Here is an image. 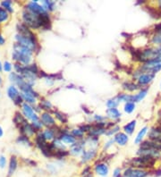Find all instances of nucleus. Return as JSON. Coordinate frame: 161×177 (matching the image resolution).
<instances>
[{"instance_id":"a878e982","label":"nucleus","mask_w":161,"mask_h":177,"mask_svg":"<svg viewBox=\"0 0 161 177\" xmlns=\"http://www.w3.org/2000/svg\"><path fill=\"white\" fill-rule=\"evenodd\" d=\"M147 131H148V128L147 127H143V128L139 131V133H138V135H137V137H136V139L134 141V142L136 144H139L140 142H142V140L143 139L144 135L147 133Z\"/></svg>"},{"instance_id":"20e7f679","label":"nucleus","mask_w":161,"mask_h":177,"mask_svg":"<svg viewBox=\"0 0 161 177\" xmlns=\"http://www.w3.org/2000/svg\"><path fill=\"white\" fill-rule=\"evenodd\" d=\"M26 9H27V11H29L31 13H33V14H36V15H39L47 14V11L45 10V8L43 6L39 5L37 3V1L29 3L26 5Z\"/></svg>"},{"instance_id":"c85d7f7f","label":"nucleus","mask_w":161,"mask_h":177,"mask_svg":"<svg viewBox=\"0 0 161 177\" xmlns=\"http://www.w3.org/2000/svg\"><path fill=\"white\" fill-rule=\"evenodd\" d=\"M124 109H125V113L131 114L135 110V104L133 102H127V103H125Z\"/></svg>"},{"instance_id":"a19ab883","label":"nucleus","mask_w":161,"mask_h":177,"mask_svg":"<svg viewBox=\"0 0 161 177\" xmlns=\"http://www.w3.org/2000/svg\"><path fill=\"white\" fill-rule=\"evenodd\" d=\"M5 164H6V159H5V158L3 157V156H1V157H0V167H1V168L5 167Z\"/></svg>"},{"instance_id":"f8f14e48","label":"nucleus","mask_w":161,"mask_h":177,"mask_svg":"<svg viewBox=\"0 0 161 177\" xmlns=\"http://www.w3.org/2000/svg\"><path fill=\"white\" fill-rule=\"evenodd\" d=\"M114 140L119 146H125L128 142L129 137L127 134H125L124 132H118L117 134H115Z\"/></svg>"},{"instance_id":"49530a36","label":"nucleus","mask_w":161,"mask_h":177,"mask_svg":"<svg viewBox=\"0 0 161 177\" xmlns=\"http://www.w3.org/2000/svg\"><path fill=\"white\" fill-rule=\"evenodd\" d=\"M3 136V130L1 128V126H0V137H2Z\"/></svg>"},{"instance_id":"cd10ccee","label":"nucleus","mask_w":161,"mask_h":177,"mask_svg":"<svg viewBox=\"0 0 161 177\" xmlns=\"http://www.w3.org/2000/svg\"><path fill=\"white\" fill-rule=\"evenodd\" d=\"M54 114H55L57 119L58 121H60L62 124H66V123H67V116H66L65 114H64L63 113L59 112V111H55Z\"/></svg>"},{"instance_id":"a18cd8bd","label":"nucleus","mask_w":161,"mask_h":177,"mask_svg":"<svg viewBox=\"0 0 161 177\" xmlns=\"http://www.w3.org/2000/svg\"><path fill=\"white\" fill-rule=\"evenodd\" d=\"M5 43V39L0 35V45H3Z\"/></svg>"},{"instance_id":"6ab92c4d","label":"nucleus","mask_w":161,"mask_h":177,"mask_svg":"<svg viewBox=\"0 0 161 177\" xmlns=\"http://www.w3.org/2000/svg\"><path fill=\"white\" fill-rule=\"evenodd\" d=\"M56 132H55V130L53 128L47 129L44 131L43 132V136L44 138L46 139V141H51V140H54L56 138Z\"/></svg>"},{"instance_id":"4be33fe9","label":"nucleus","mask_w":161,"mask_h":177,"mask_svg":"<svg viewBox=\"0 0 161 177\" xmlns=\"http://www.w3.org/2000/svg\"><path fill=\"white\" fill-rule=\"evenodd\" d=\"M147 93H148V89H143V90H142L138 94L133 95V100H132V102L135 103V102H140V101H142L145 97H146Z\"/></svg>"},{"instance_id":"ddd939ff","label":"nucleus","mask_w":161,"mask_h":177,"mask_svg":"<svg viewBox=\"0 0 161 177\" xmlns=\"http://www.w3.org/2000/svg\"><path fill=\"white\" fill-rule=\"evenodd\" d=\"M108 166L104 164V163H100L95 165V172L98 175L100 176H106L108 174Z\"/></svg>"},{"instance_id":"c9c22d12","label":"nucleus","mask_w":161,"mask_h":177,"mask_svg":"<svg viewBox=\"0 0 161 177\" xmlns=\"http://www.w3.org/2000/svg\"><path fill=\"white\" fill-rule=\"evenodd\" d=\"M40 107L42 109H45V110H50L51 107H52V105L48 100H42L40 102Z\"/></svg>"},{"instance_id":"393cba45","label":"nucleus","mask_w":161,"mask_h":177,"mask_svg":"<svg viewBox=\"0 0 161 177\" xmlns=\"http://www.w3.org/2000/svg\"><path fill=\"white\" fill-rule=\"evenodd\" d=\"M16 167H17V160H16L15 157H12L11 160H10V164H9V171H8V175H11L14 174V172L15 171Z\"/></svg>"},{"instance_id":"2eb2a0df","label":"nucleus","mask_w":161,"mask_h":177,"mask_svg":"<svg viewBox=\"0 0 161 177\" xmlns=\"http://www.w3.org/2000/svg\"><path fill=\"white\" fill-rule=\"evenodd\" d=\"M20 128H21L22 133H23L24 136H26V137H31L35 133V129L33 128L32 125L29 124H26L21 126Z\"/></svg>"},{"instance_id":"1a4fd4ad","label":"nucleus","mask_w":161,"mask_h":177,"mask_svg":"<svg viewBox=\"0 0 161 177\" xmlns=\"http://www.w3.org/2000/svg\"><path fill=\"white\" fill-rule=\"evenodd\" d=\"M40 119H41L42 124H43L44 125H46V126H48V127L54 126L55 124H56L55 119H54V118L52 117V115H51L50 114H48V112L43 113V114H41Z\"/></svg>"},{"instance_id":"c756f323","label":"nucleus","mask_w":161,"mask_h":177,"mask_svg":"<svg viewBox=\"0 0 161 177\" xmlns=\"http://www.w3.org/2000/svg\"><path fill=\"white\" fill-rule=\"evenodd\" d=\"M22 99H24L25 101H27L28 103H31V104H34L36 102V97L32 95L27 94V93L22 92Z\"/></svg>"},{"instance_id":"f704fd0d","label":"nucleus","mask_w":161,"mask_h":177,"mask_svg":"<svg viewBox=\"0 0 161 177\" xmlns=\"http://www.w3.org/2000/svg\"><path fill=\"white\" fill-rule=\"evenodd\" d=\"M1 5H2V6H4V8H5V10H7L9 12H13L14 11L13 8H12V1H9V0L3 1L1 3Z\"/></svg>"},{"instance_id":"c03bdc74","label":"nucleus","mask_w":161,"mask_h":177,"mask_svg":"<svg viewBox=\"0 0 161 177\" xmlns=\"http://www.w3.org/2000/svg\"><path fill=\"white\" fill-rule=\"evenodd\" d=\"M114 141H115V140H110V141H108L106 143V145H105L104 148H105V149H108L110 146H112V144L114 143Z\"/></svg>"},{"instance_id":"f3484780","label":"nucleus","mask_w":161,"mask_h":177,"mask_svg":"<svg viewBox=\"0 0 161 177\" xmlns=\"http://www.w3.org/2000/svg\"><path fill=\"white\" fill-rule=\"evenodd\" d=\"M97 152L95 149H90V150H87V151H83V153H82V157H81V160L82 162H87V161L91 160V159H92V158H95V156H96Z\"/></svg>"},{"instance_id":"bb28decb","label":"nucleus","mask_w":161,"mask_h":177,"mask_svg":"<svg viewBox=\"0 0 161 177\" xmlns=\"http://www.w3.org/2000/svg\"><path fill=\"white\" fill-rule=\"evenodd\" d=\"M119 102H120V101H119L118 98L115 97H114L112 99L108 100V102H107V107H108V108H115V107L118 106Z\"/></svg>"},{"instance_id":"ea45409f","label":"nucleus","mask_w":161,"mask_h":177,"mask_svg":"<svg viewBox=\"0 0 161 177\" xmlns=\"http://www.w3.org/2000/svg\"><path fill=\"white\" fill-rule=\"evenodd\" d=\"M3 68L5 72H10L12 70V64L9 62H5V64L3 65Z\"/></svg>"},{"instance_id":"2f4dec72","label":"nucleus","mask_w":161,"mask_h":177,"mask_svg":"<svg viewBox=\"0 0 161 177\" xmlns=\"http://www.w3.org/2000/svg\"><path fill=\"white\" fill-rule=\"evenodd\" d=\"M83 134H84V131H83L80 128L74 129V130L72 131V135H73L74 138H80H80H82Z\"/></svg>"},{"instance_id":"aec40b11","label":"nucleus","mask_w":161,"mask_h":177,"mask_svg":"<svg viewBox=\"0 0 161 177\" xmlns=\"http://www.w3.org/2000/svg\"><path fill=\"white\" fill-rule=\"evenodd\" d=\"M135 127H136V121H135V120H132V121H131L130 123H128L127 124L125 125V127H124L125 132L126 134H132V133L134 131Z\"/></svg>"},{"instance_id":"6e6552de","label":"nucleus","mask_w":161,"mask_h":177,"mask_svg":"<svg viewBox=\"0 0 161 177\" xmlns=\"http://www.w3.org/2000/svg\"><path fill=\"white\" fill-rule=\"evenodd\" d=\"M155 78V74L153 73H142V74L138 77V83L139 85L144 86L150 83L153 79Z\"/></svg>"},{"instance_id":"09e8293b","label":"nucleus","mask_w":161,"mask_h":177,"mask_svg":"<svg viewBox=\"0 0 161 177\" xmlns=\"http://www.w3.org/2000/svg\"><path fill=\"white\" fill-rule=\"evenodd\" d=\"M2 70V64H1V63H0V71Z\"/></svg>"},{"instance_id":"79ce46f5","label":"nucleus","mask_w":161,"mask_h":177,"mask_svg":"<svg viewBox=\"0 0 161 177\" xmlns=\"http://www.w3.org/2000/svg\"><path fill=\"white\" fill-rule=\"evenodd\" d=\"M113 176L121 177V169H120V168H116V169H115L114 174H113Z\"/></svg>"},{"instance_id":"473e14b6","label":"nucleus","mask_w":161,"mask_h":177,"mask_svg":"<svg viewBox=\"0 0 161 177\" xmlns=\"http://www.w3.org/2000/svg\"><path fill=\"white\" fill-rule=\"evenodd\" d=\"M17 142H20L21 144H25V145H28V146H31L32 143H31V141H29V139H28V137H26V136H20L18 139H17Z\"/></svg>"},{"instance_id":"4c0bfd02","label":"nucleus","mask_w":161,"mask_h":177,"mask_svg":"<svg viewBox=\"0 0 161 177\" xmlns=\"http://www.w3.org/2000/svg\"><path fill=\"white\" fill-rule=\"evenodd\" d=\"M81 176L82 177H92V173H91V168H90V167H86V168H84V170L82 171Z\"/></svg>"},{"instance_id":"7ed1b4c3","label":"nucleus","mask_w":161,"mask_h":177,"mask_svg":"<svg viewBox=\"0 0 161 177\" xmlns=\"http://www.w3.org/2000/svg\"><path fill=\"white\" fill-rule=\"evenodd\" d=\"M16 40L18 41V43L25 48L31 49L32 51L36 49V40L35 39H32L30 38H26V37H23L20 34L16 35Z\"/></svg>"},{"instance_id":"de8ad7c7","label":"nucleus","mask_w":161,"mask_h":177,"mask_svg":"<svg viewBox=\"0 0 161 177\" xmlns=\"http://www.w3.org/2000/svg\"><path fill=\"white\" fill-rule=\"evenodd\" d=\"M159 8L161 9V0L160 1H159Z\"/></svg>"},{"instance_id":"412c9836","label":"nucleus","mask_w":161,"mask_h":177,"mask_svg":"<svg viewBox=\"0 0 161 177\" xmlns=\"http://www.w3.org/2000/svg\"><path fill=\"white\" fill-rule=\"evenodd\" d=\"M107 114L111 119H117L121 116V113L117 108H108L107 110Z\"/></svg>"},{"instance_id":"7c9ffc66","label":"nucleus","mask_w":161,"mask_h":177,"mask_svg":"<svg viewBox=\"0 0 161 177\" xmlns=\"http://www.w3.org/2000/svg\"><path fill=\"white\" fill-rule=\"evenodd\" d=\"M151 41L154 44H157V45L161 46V32H156V34H154L153 37H152V39H151Z\"/></svg>"},{"instance_id":"a211bd4d","label":"nucleus","mask_w":161,"mask_h":177,"mask_svg":"<svg viewBox=\"0 0 161 177\" xmlns=\"http://www.w3.org/2000/svg\"><path fill=\"white\" fill-rule=\"evenodd\" d=\"M123 89L128 91H134L139 89V84H136L132 81H126L123 84Z\"/></svg>"},{"instance_id":"423d86ee","label":"nucleus","mask_w":161,"mask_h":177,"mask_svg":"<svg viewBox=\"0 0 161 177\" xmlns=\"http://www.w3.org/2000/svg\"><path fill=\"white\" fill-rule=\"evenodd\" d=\"M7 94L9 97L15 103L16 105H20L22 102V95L19 94V91L17 90L15 86H10L7 90Z\"/></svg>"},{"instance_id":"0eeeda50","label":"nucleus","mask_w":161,"mask_h":177,"mask_svg":"<svg viewBox=\"0 0 161 177\" xmlns=\"http://www.w3.org/2000/svg\"><path fill=\"white\" fill-rule=\"evenodd\" d=\"M22 112L24 114V115H25V117H27L28 119H30V120H32V122H36V121H39V117H38V115L34 113L33 111V108H32V107L29 105V104H27V103H24V104H22Z\"/></svg>"},{"instance_id":"8fccbe9b","label":"nucleus","mask_w":161,"mask_h":177,"mask_svg":"<svg viewBox=\"0 0 161 177\" xmlns=\"http://www.w3.org/2000/svg\"><path fill=\"white\" fill-rule=\"evenodd\" d=\"M2 83V80H1V78H0V84Z\"/></svg>"},{"instance_id":"f257e3e1","label":"nucleus","mask_w":161,"mask_h":177,"mask_svg":"<svg viewBox=\"0 0 161 177\" xmlns=\"http://www.w3.org/2000/svg\"><path fill=\"white\" fill-rule=\"evenodd\" d=\"M156 162V159L150 157H145L141 156L139 158H133L131 160V166L132 168H138V169H143L147 167H152Z\"/></svg>"},{"instance_id":"f03ea898","label":"nucleus","mask_w":161,"mask_h":177,"mask_svg":"<svg viewBox=\"0 0 161 177\" xmlns=\"http://www.w3.org/2000/svg\"><path fill=\"white\" fill-rule=\"evenodd\" d=\"M161 70V63H155V62H148L144 63L143 65L140 68V71L142 73H149L156 74Z\"/></svg>"},{"instance_id":"4468645a","label":"nucleus","mask_w":161,"mask_h":177,"mask_svg":"<svg viewBox=\"0 0 161 177\" xmlns=\"http://www.w3.org/2000/svg\"><path fill=\"white\" fill-rule=\"evenodd\" d=\"M60 140H61L62 142H64L65 144L73 145L76 142V139H75L73 135H71V134H69V133H67V132H64V133L60 136Z\"/></svg>"},{"instance_id":"37998d69","label":"nucleus","mask_w":161,"mask_h":177,"mask_svg":"<svg viewBox=\"0 0 161 177\" xmlns=\"http://www.w3.org/2000/svg\"><path fill=\"white\" fill-rule=\"evenodd\" d=\"M94 119L96 120L97 122H103L106 118H105L104 116H101V115H98V114H96V115H94Z\"/></svg>"},{"instance_id":"9b49d317","label":"nucleus","mask_w":161,"mask_h":177,"mask_svg":"<svg viewBox=\"0 0 161 177\" xmlns=\"http://www.w3.org/2000/svg\"><path fill=\"white\" fill-rule=\"evenodd\" d=\"M84 144L85 141H83V143L81 144L80 142H75L74 144L71 145V149H70V153L74 156H79L80 154L83 153V148H84Z\"/></svg>"},{"instance_id":"dca6fc26","label":"nucleus","mask_w":161,"mask_h":177,"mask_svg":"<svg viewBox=\"0 0 161 177\" xmlns=\"http://www.w3.org/2000/svg\"><path fill=\"white\" fill-rule=\"evenodd\" d=\"M9 79L12 82L15 83L16 85H18L19 87L22 86L26 81L23 80V78L22 76H20L19 74H17L15 73H11L10 76H9Z\"/></svg>"},{"instance_id":"b1692460","label":"nucleus","mask_w":161,"mask_h":177,"mask_svg":"<svg viewBox=\"0 0 161 177\" xmlns=\"http://www.w3.org/2000/svg\"><path fill=\"white\" fill-rule=\"evenodd\" d=\"M42 5L43 7L45 8V10L47 11H54L56 9V3L53 1H48V0H44L42 1Z\"/></svg>"},{"instance_id":"72a5a7b5","label":"nucleus","mask_w":161,"mask_h":177,"mask_svg":"<svg viewBox=\"0 0 161 177\" xmlns=\"http://www.w3.org/2000/svg\"><path fill=\"white\" fill-rule=\"evenodd\" d=\"M8 19V14L7 11L2 7H0V22H5L7 21Z\"/></svg>"},{"instance_id":"9d476101","label":"nucleus","mask_w":161,"mask_h":177,"mask_svg":"<svg viewBox=\"0 0 161 177\" xmlns=\"http://www.w3.org/2000/svg\"><path fill=\"white\" fill-rule=\"evenodd\" d=\"M17 29H18V32H19L20 35H22L23 37H26V38H30L32 39H35V35L24 24H18Z\"/></svg>"},{"instance_id":"e433bc0d","label":"nucleus","mask_w":161,"mask_h":177,"mask_svg":"<svg viewBox=\"0 0 161 177\" xmlns=\"http://www.w3.org/2000/svg\"><path fill=\"white\" fill-rule=\"evenodd\" d=\"M119 130H120V127L119 126H115L114 128L109 129V130H108L105 133L108 135V136H111L113 134H117L118 133V131H119Z\"/></svg>"},{"instance_id":"39448f33","label":"nucleus","mask_w":161,"mask_h":177,"mask_svg":"<svg viewBox=\"0 0 161 177\" xmlns=\"http://www.w3.org/2000/svg\"><path fill=\"white\" fill-rule=\"evenodd\" d=\"M149 175L148 172L144 171L143 169H138V168H127L123 177H146Z\"/></svg>"},{"instance_id":"5701e85b","label":"nucleus","mask_w":161,"mask_h":177,"mask_svg":"<svg viewBox=\"0 0 161 177\" xmlns=\"http://www.w3.org/2000/svg\"><path fill=\"white\" fill-rule=\"evenodd\" d=\"M14 121H15V123L16 124H20V127L22 126V125H24V124H28L27 121H26V119L23 117V115H22L19 113H16Z\"/></svg>"},{"instance_id":"58836bf2","label":"nucleus","mask_w":161,"mask_h":177,"mask_svg":"<svg viewBox=\"0 0 161 177\" xmlns=\"http://www.w3.org/2000/svg\"><path fill=\"white\" fill-rule=\"evenodd\" d=\"M32 126L35 130H40V129L43 127V124L41 121H36V122H32Z\"/></svg>"}]
</instances>
